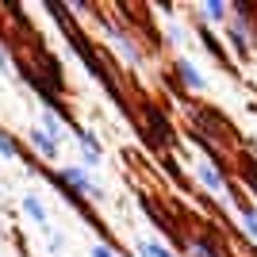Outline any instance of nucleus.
Masks as SVG:
<instances>
[{"instance_id": "obj_1", "label": "nucleus", "mask_w": 257, "mask_h": 257, "mask_svg": "<svg viewBox=\"0 0 257 257\" xmlns=\"http://www.w3.org/2000/svg\"><path fill=\"white\" fill-rule=\"evenodd\" d=\"M196 177L204 181V188L207 192H215V196H223V200H230V184H226V177H223V169H215V161H200L196 165Z\"/></svg>"}, {"instance_id": "obj_2", "label": "nucleus", "mask_w": 257, "mask_h": 257, "mask_svg": "<svg viewBox=\"0 0 257 257\" xmlns=\"http://www.w3.org/2000/svg\"><path fill=\"white\" fill-rule=\"evenodd\" d=\"M173 69H177V77H181V85L188 88V92H207V77L196 69L192 58H177V62H173Z\"/></svg>"}, {"instance_id": "obj_3", "label": "nucleus", "mask_w": 257, "mask_h": 257, "mask_svg": "<svg viewBox=\"0 0 257 257\" xmlns=\"http://www.w3.org/2000/svg\"><path fill=\"white\" fill-rule=\"evenodd\" d=\"M23 211L31 215V219H35V223H39V226H43L46 234H50V230H54V226H50V215H46V207H43V200H39V196H31V192L23 196Z\"/></svg>"}, {"instance_id": "obj_4", "label": "nucleus", "mask_w": 257, "mask_h": 257, "mask_svg": "<svg viewBox=\"0 0 257 257\" xmlns=\"http://www.w3.org/2000/svg\"><path fill=\"white\" fill-rule=\"evenodd\" d=\"M31 146L39 150V158H43V161H58V142H54L50 135H43V131H31Z\"/></svg>"}, {"instance_id": "obj_5", "label": "nucleus", "mask_w": 257, "mask_h": 257, "mask_svg": "<svg viewBox=\"0 0 257 257\" xmlns=\"http://www.w3.org/2000/svg\"><path fill=\"white\" fill-rule=\"evenodd\" d=\"M226 39H230V43H234V50L242 54V58H246V54H249V39H246V23L238 20V16H234V23H230V27H226Z\"/></svg>"}, {"instance_id": "obj_6", "label": "nucleus", "mask_w": 257, "mask_h": 257, "mask_svg": "<svg viewBox=\"0 0 257 257\" xmlns=\"http://www.w3.org/2000/svg\"><path fill=\"white\" fill-rule=\"evenodd\" d=\"M204 20H211V23H223L226 16H230V4H223V0H211V4H204Z\"/></svg>"}, {"instance_id": "obj_7", "label": "nucleus", "mask_w": 257, "mask_h": 257, "mask_svg": "<svg viewBox=\"0 0 257 257\" xmlns=\"http://www.w3.org/2000/svg\"><path fill=\"white\" fill-rule=\"evenodd\" d=\"M43 135H50L54 142H58V135H62V119H58V111H50V107L43 111Z\"/></svg>"}, {"instance_id": "obj_8", "label": "nucleus", "mask_w": 257, "mask_h": 257, "mask_svg": "<svg viewBox=\"0 0 257 257\" xmlns=\"http://www.w3.org/2000/svg\"><path fill=\"white\" fill-rule=\"evenodd\" d=\"M139 246H142V253H146V257H177V253H169V249L161 246L158 238H142Z\"/></svg>"}, {"instance_id": "obj_9", "label": "nucleus", "mask_w": 257, "mask_h": 257, "mask_svg": "<svg viewBox=\"0 0 257 257\" xmlns=\"http://www.w3.org/2000/svg\"><path fill=\"white\" fill-rule=\"evenodd\" d=\"M0 154H4V158H20V142H16V139H12V135H8V131H0Z\"/></svg>"}, {"instance_id": "obj_10", "label": "nucleus", "mask_w": 257, "mask_h": 257, "mask_svg": "<svg viewBox=\"0 0 257 257\" xmlns=\"http://www.w3.org/2000/svg\"><path fill=\"white\" fill-rule=\"evenodd\" d=\"M242 230H246V234L249 238H257V211H253V207H242Z\"/></svg>"}, {"instance_id": "obj_11", "label": "nucleus", "mask_w": 257, "mask_h": 257, "mask_svg": "<svg viewBox=\"0 0 257 257\" xmlns=\"http://www.w3.org/2000/svg\"><path fill=\"white\" fill-rule=\"evenodd\" d=\"M88 257H115V253H111V249H107V246H100V242H96V246L88 249Z\"/></svg>"}, {"instance_id": "obj_12", "label": "nucleus", "mask_w": 257, "mask_h": 257, "mask_svg": "<svg viewBox=\"0 0 257 257\" xmlns=\"http://www.w3.org/2000/svg\"><path fill=\"white\" fill-rule=\"evenodd\" d=\"M0 69H8V54L0 50Z\"/></svg>"}]
</instances>
